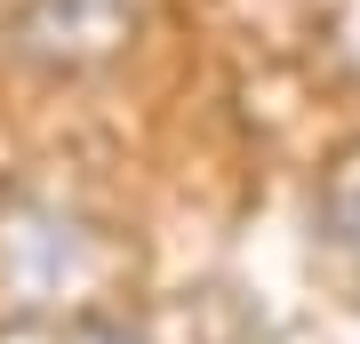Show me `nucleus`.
I'll return each instance as SVG.
<instances>
[{
  "label": "nucleus",
  "instance_id": "obj_1",
  "mask_svg": "<svg viewBox=\"0 0 360 344\" xmlns=\"http://www.w3.org/2000/svg\"><path fill=\"white\" fill-rule=\"evenodd\" d=\"M120 248L96 217L65 200H8L0 208V320L40 329V320H89L104 296Z\"/></svg>",
  "mask_w": 360,
  "mask_h": 344
},
{
  "label": "nucleus",
  "instance_id": "obj_2",
  "mask_svg": "<svg viewBox=\"0 0 360 344\" xmlns=\"http://www.w3.org/2000/svg\"><path fill=\"white\" fill-rule=\"evenodd\" d=\"M136 32V0H25L16 16V49L49 72H89L120 56Z\"/></svg>",
  "mask_w": 360,
  "mask_h": 344
},
{
  "label": "nucleus",
  "instance_id": "obj_3",
  "mask_svg": "<svg viewBox=\"0 0 360 344\" xmlns=\"http://www.w3.org/2000/svg\"><path fill=\"white\" fill-rule=\"evenodd\" d=\"M312 232H321V248H336V256H352V265H360V144H345V153L321 168Z\"/></svg>",
  "mask_w": 360,
  "mask_h": 344
},
{
  "label": "nucleus",
  "instance_id": "obj_4",
  "mask_svg": "<svg viewBox=\"0 0 360 344\" xmlns=\"http://www.w3.org/2000/svg\"><path fill=\"white\" fill-rule=\"evenodd\" d=\"M65 344H160L153 329H136V320H120V312H89V320H72Z\"/></svg>",
  "mask_w": 360,
  "mask_h": 344
},
{
  "label": "nucleus",
  "instance_id": "obj_5",
  "mask_svg": "<svg viewBox=\"0 0 360 344\" xmlns=\"http://www.w3.org/2000/svg\"><path fill=\"white\" fill-rule=\"evenodd\" d=\"M336 49L345 64H360V0H336Z\"/></svg>",
  "mask_w": 360,
  "mask_h": 344
}]
</instances>
